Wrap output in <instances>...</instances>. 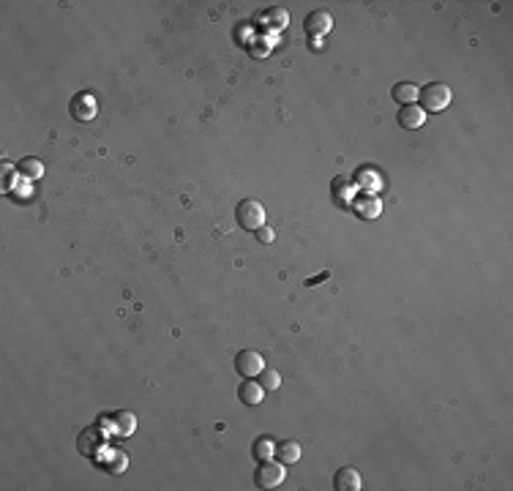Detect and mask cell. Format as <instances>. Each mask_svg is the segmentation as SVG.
<instances>
[{"label": "cell", "mask_w": 513, "mask_h": 491, "mask_svg": "<svg viewBox=\"0 0 513 491\" xmlns=\"http://www.w3.org/2000/svg\"><path fill=\"white\" fill-rule=\"evenodd\" d=\"M418 98H421V109L423 112H442V109L450 107L453 90L445 82H429V85L418 87Z\"/></svg>", "instance_id": "6da1fadb"}, {"label": "cell", "mask_w": 513, "mask_h": 491, "mask_svg": "<svg viewBox=\"0 0 513 491\" xmlns=\"http://www.w3.org/2000/svg\"><path fill=\"white\" fill-rule=\"evenodd\" d=\"M235 221H238L240 229L257 232V229L265 224V208H262V202H260V200H243V202H238V208H235Z\"/></svg>", "instance_id": "7a4b0ae2"}, {"label": "cell", "mask_w": 513, "mask_h": 491, "mask_svg": "<svg viewBox=\"0 0 513 491\" xmlns=\"http://www.w3.org/2000/svg\"><path fill=\"white\" fill-rule=\"evenodd\" d=\"M254 483L260 489H279L284 483V464L273 461V459H262L254 472Z\"/></svg>", "instance_id": "3957f363"}, {"label": "cell", "mask_w": 513, "mask_h": 491, "mask_svg": "<svg viewBox=\"0 0 513 491\" xmlns=\"http://www.w3.org/2000/svg\"><path fill=\"white\" fill-rule=\"evenodd\" d=\"M262 368H265V360H262V355L257 350H240L235 355V371L240 377H246V379L260 377Z\"/></svg>", "instance_id": "277c9868"}, {"label": "cell", "mask_w": 513, "mask_h": 491, "mask_svg": "<svg viewBox=\"0 0 513 491\" xmlns=\"http://www.w3.org/2000/svg\"><path fill=\"white\" fill-rule=\"evenodd\" d=\"M350 208H353V213H355L358 218H364V221H374V218L382 213V202H379L371 191H366V194H361V197H353Z\"/></svg>", "instance_id": "5b68a950"}, {"label": "cell", "mask_w": 513, "mask_h": 491, "mask_svg": "<svg viewBox=\"0 0 513 491\" xmlns=\"http://www.w3.org/2000/svg\"><path fill=\"white\" fill-rule=\"evenodd\" d=\"M303 28H306V33H308L311 39L328 36L331 28H333V17H331L328 11H322V8H317V11H311V14L303 19Z\"/></svg>", "instance_id": "8992f818"}, {"label": "cell", "mask_w": 513, "mask_h": 491, "mask_svg": "<svg viewBox=\"0 0 513 491\" xmlns=\"http://www.w3.org/2000/svg\"><path fill=\"white\" fill-rule=\"evenodd\" d=\"M333 489L336 491H361L364 489V478L355 467H342L333 475Z\"/></svg>", "instance_id": "52a82bcc"}, {"label": "cell", "mask_w": 513, "mask_h": 491, "mask_svg": "<svg viewBox=\"0 0 513 491\" xmlns=\"http://www.w3.org/2000/svg\"><path fill=\"white\" fill-rule=\"evenodd\" d=\"M396 118H399V126L407 129V132H415V129H421L426 123V112L418 104H404Z\"/></svg>", "instance_id": "ba28073f"}, {"label": "cell", "mask_w": 513, "mask_h": 491, "mask_svg": "<svg viewBox=\"0 0 513 491\" xmlns=\"http://www.w3.org/2000/svg\"><path fill=\"white\" fill-rule=\"evenodd\" d=\"M353 178H344V175H339V178H333L331 180V200L339 205V208H347L350 202H353Z\"/></svg>", "instance_id": "9c48e42d"}, {"label": "cell", "mask_w": 513, "mask_h": 491, "mask_svg": "<svg viewBox=\"0 0 513 491\" xmlns=\"http://www.w3.org/2000/svg\"><path fill=\"white\" fill-rule=\"evenodd\" d=\"M238 399L246 404V407H257L262 399H265V388L257 382V379H243L238 385Z\"/></svg>", "instance_id": "30bf717a"}, {"label": "cell", "mask_w": 513, "mask_h": 491, "mask_svg": "<svg viewBox=\"0 0 513 491\" xmlns=\"http://www.w3.org/2000/svg\"><path fill=\"white\" fill-rule=\"evenodd\" d=\"M257 22H260L262 28H268V30H284L287 22H290V14H287L284 8H279V6H273V8L262 11V14L257 17Z\"/></svg>", "instance_id": "8fae6325"}, {"label": "cell", "mask_w": 513, "mask_h": 491, "mask_svg": "<svg viewBox=\"0 0 513 491\" xmlns=\"http://www.w3.org/2000/svg\"><path fill=\"white\" fill-rule=\"evenodd\" d=\"M72 115L74 121H90L96 115V101L90 93H76L72 98Z\"/></svg>", "instance_id": "7c38bea8"}, {"label": "cell", "mask_w": 513, "mask_h": 491, "mask_svg": "<svg viewBox=\"0 0 513 491\" xmlns=\"http://www.w3.org/2000/svg\"><path fill=\"white\" fill-rule=\"evenodd\" d=\"M273 456H276L284 467H287V464H297V461H300V442H295V439H282V442H276Z\"/></svg>", "instance_id": "4fadbf2b"}, {"label": "cell", "mask_w": 513, "mask_h": 491, "mask_svg": "<svg viewBox=\"0 0 513 491\" xmlns=\"http://www.w3.org/2000/svg\"><path fill=\"white\" fill-rule=\"evenodd\" d=\"M390 96L404 107V104H415V98H418V87L412 85V82H396L393 85V90H390Z\"/></svg>", "instance_id": "5bb4252c"}, {"label": "cell", "mask_w": 513, "mask_h": 491, "mask_svg": "<svg viewBox=\"0 0 513 491\" xmlns=\"http://www.w3.org/2000/svg\"><path fill=\"white\" fill-rule=\"evenodd\" d=\"M17 172H19L22 178H28V180H39V178L44 175V164H41L39 158L28 156V158H22V161L17 164Z\"/></svg>", "instance_id": "9a60e30c"}, {"label": "cell", "mask_w": 513, "mask_h": 491, "mask_svg": "<svg viewBox=\"0 0 513 491\" xmlns=\"http://www.w3.org/2000/svg\"><path fill=\"white\" fill-rule=\"evenodd\" d=\"M273 450H276V442L271 439V437H260L257 442H254V448H251V453H254V459H271L273 456Z\"/></svg>", "instance_id": "2e32d148"}, {"label": "cell", "mask_w": 513, "mask_h": 491, "mask_svg": "<svg viewBox=\"0 0 513 491\" xmlns=\"http://www.w3.org/2000/svg\"><path fill=\"white\" fill-rule=\"evenodd\" d=\"M257 382H260L265 390H276V388L282 385V377H279V371H273V368H262L260 377H257Z\"/></svg>", "instance_id": "e0dca14e"}, {"label": "cell", "mask_w": 513, "mask_h": 491, "mask_svg": "<svg viewBox=\"0 0 513 491\" xmlns=\"http://www.w3.org/2000/svg\"><path fill=\"white\" fill-rule=\"evenodd\" d=\"M254 235H257V240H260V243H265V246H268V243H273V238H276V232H273L271 227H265V224H262V227H260Z\"/></svg>", "instance_id": "ac0fdd59"}]
</instances>
